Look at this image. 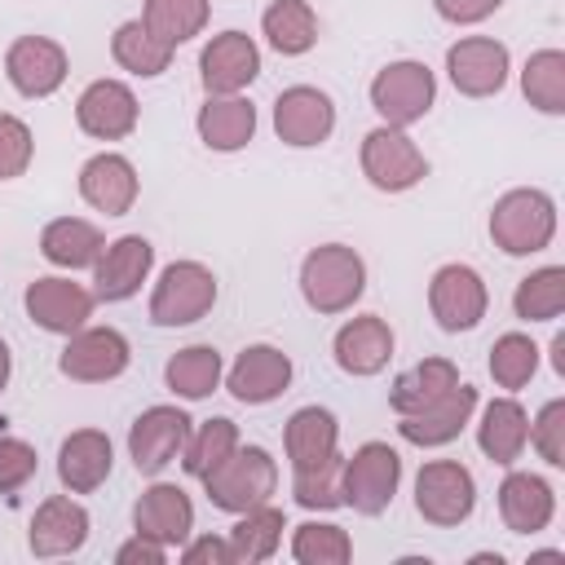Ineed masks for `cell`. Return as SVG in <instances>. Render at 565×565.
<instances>
[{"instance_id":"obj_1","label":"cell","mask_w":565,"mask_h":565,"mask_svg":"<svg viewBox=\"0 0 565 565\" xmlns=\"http://www.w3.org/2000/svg\"><path fill=\"white\" fill-rule=\"evenodd\" d=\"M366 291V265L344 243H322L300 260V296L313 313H344Z\"/></svg>"},{"instance_id":"obj_2","label":"cell","mask_w":565,"mask_h":565,"mask_svg":"<svg viewBox=\"0 0 565 565\" xmlns=\"http://www.w3.org/2000/svg\"><path fill=\"white\" fill-rule=\"evenodd\" d=\"M556 234V203L547 190H508L490 207V238L508 256H534Z\"/></svg>"},{"instance_id":"obj_3","label":"cell","mask_w":565,"mask_h":565,"mask_svg":"<svg viewBox=\"0 0 565 565\" xmlns=\"http://www.w3.org/2000/svg\"><path fill=\"white\" fill-rule=\"evenodd\" d=\"M203 490H207L212 508L238 516V512H247V508L269 503V494L278 490V463L269 459L265 446H238L225 463H216V468L203 477Z\"/></svg>"},{"instance_id":"obj_4","label":"cell","mask_w":565,"mask_h":565,"mask_svg":"<svg viewBox=\"0 0 565 565\" xmlns=\"http://www.w3.org/2000/svg\"><path fill=\"white\" fill-rule=\"evenodd\" d=\"M216 305V274L199 260H172L154 291H150V322L154 327H190L207 318Z\"/></svg>"},{"instance_id":"obj_5","label":"cell","mask_w":565,"mask_h":565,"mask_svg":"<svg viewBox=\"0 0 565 565\" xmlns=\"http://www.w3.org/2000/svg\"><path fill=\"white\" fill-rule=\"evenodd\" d=\"M402 481V455L388 441H366L358 446L344 468H340V490H344V508L362 512V516H380Z\"/></svg>"},{"instance_id":"obj_6","label":"cell","mask_w":565,"mask_h":565,"mask_svg":"<svg viewBox=\"0 0 565 565\" xmlns=\"http://www.w3.org/2000/svg\"><path fill=\"white\" fill-rule=\"evenodd\" d=\"M437 102V79L424 62H388L384 71H375L371 79V106L388 128H411L419 124Z\"/></svg>"},{"instance_id":"obj_7","label":"cell","mask_w":565,"mask_h":565,"mask_svg":"<svg viewBox=\"0 0 565 565\" xmlns=\"http://www.w3.org/2000/svg\"><path fill=\"white\" fill-rule=\"evenodd\" d=\"M358 159H362V177L384 194H402V190H411V185H419L428 177V159L406 137V128H388V124L371 128L362 137V154Z\"/></svg>"},{"instance_id":"obj_8","label":"cell","mask_w":565,"mask_h":565,"mask_svg":"<svg viewBox=\"0 0 565 565\" xmlns=\"http://www.w3.org/2000/svg\"><path fill=\"white\" fill-rule=\"evenodd\" d=\"M477 508V481L459 459H433L415 477V512L428 525H463Z\"/></svg>"},{"instance_id":"obj_9","label":"cell","mask_w":565,"mask_h":565,"mask_svg":"<svg viewBox=\"0 0 565 565\" xmlns=\"http://www.w3.org/2000/svg\"><path fill=\"white\" fill-rule=\"evenodd\" d=\"M428 309H433V318H437L441 331L459 335V331H472L486 318L490 291H486V282H481V274L472 265H459L455 260V265H441L433 274V282H428Z\"/></svg>"},{"instance_id":"obj_10","label":"cell","mask_w":565,"mask_h":565,"mask_svg":"<svg viewBox=\"0 0 565 565\" xmlns=\"http://www.w3.org/2000/svg\"><path fill=\"white\" fill-rule=\"evenodd\" d=\"M128 340L115 327H79L75 335H66V349L57 358V371L75 384H106L119 380L128 371Z\"/></svg>"},{"instance_id":"obj_11","label":"cell","mask_w":565,"mask_h":565,"mask_svg":"<svg viewBox=\"0 0 565 565\" xmlns=\"http://www.w3.org/2000/svg\"><path fill=\"white\" fill-rule=\"evenodd\" d=\"M190 441V415L177 406H146L128 428V455L141 477L163 472Z\"/></svg>"},{"instance_id":"obj_12","label":"cell","mask_w":565,"mask_h":565,"mask_svg":"<svg viewBox=\"0 0 565 565\" xmlns=\"http://www.w3.org/2000/svg\"><path fill=\"white\" fill-rule=\"evenodd\" d=\"M335 128V106L322 88L313 84H291L278 93L274 102V132L282 146H296V150H309V146H322Z\"/></svg>"},{"instance_id":"obj_13","label":"cell","mask_w":565,"mask_h":565,"mask_svg":"<svg viewBox=\"0 0 565 565\" xmlns=\"http://www.w3.org/2000/svg\"><path fill=\"white\" fill-rule=\"evenodd\" d=\"M260 75V49L252 35L243 31H221L203 44L199 53V79L207 88V97H230L243 93L252 79Z\"/></svg>"},{"instance_id":"obj_14","label":"cell","mask_w":565,"mask_h":565,"mask_svg":"<svg viewBox=\"0 0 565 565\" xmlns=\"http://www.w3.org/2000/svg\"><path fill=\"white\" fill-rule=\"evenodd\" d=\"M66 49L49 35H18L4 49V75L22 97H53L66 79Z\"/></svg>"},{"instance_id":"obj_15","label":"cell","mask_w":565,"mask_h":565,"mask_svg":"<svg viewBox=\"0 0 565 565\" xmlns=\"http://www.w3.org/2000/svg\"><path fill=\"white\" fill-rule=\"evenodd\" d=\"M446 75L463 97H494L508 84V44L490 35H463L446 49Z\"/></svg>"},{"instance_id":"obj_16","label":"cell","mask_w":565,"mask_h":565,"mask_svg":"<svg viewBox=\"0 0 565 565\" xmlns=\"http://www.w3.org/2000/svg\"><path fill=\"white\" fill-rule=\"evenodd\" d=\"M22 305H26V318L40 331L75 335L79 327H88L97 296L84 282H71V278H35L26 287V296H22Z\"/></svg>"},{"instance_id":"obj_17","label":"cell","mask_w":565,"mask_h":565,"mask_svg":"<svg viewBox=\"0 0 565 565\" xmlns=\"http://www.w3.org/2000/svg\"><path fill=\"white\" fill-rule=\"evenodd\" d=\"M137 93L124 79H93L79 102H75V124L79 132L97 137V141H124L137 128Z\"/></svg>"},{"instance_id":"obj_18","label":"cell","mask_w":565,"mask_h":565,"mask_svg":"<svg viewBox=\"0 0 565 565\" xmlns=\"http://www.w3.org/2000/svg\"><path fill=\"white\" fill-rule=\"evenodd\" d=\"M150 265H154V247L150 238L141 234H124L115 243L102 247L97 265H93V296L115 305V300H128L141 291V282L150 278Z\"/></svg>"},{"instance_id":"obj_19","label":"cell","mask_w":565,"mask_h":565,"mask_svg":"<svg viewBox=\"0 0 565 565\" xmlns=\"http://www.w3.org/2000/svg\"><path fill=\"white\" fill-rule=\"evenodd\" d=\"M287 384H291V358L274 344H247L225 375L230 397L243 406H265V402L282 397Z\"/></svg>"},{"instance_id":"obj_20","label":"cell","mask_w":565,"mask_h":565,"mask_svg":"<svg viewBox=\"0 0 565 565\" xmlns=\"http://www.w3.org/2000/svg\"><path fill=\"white\" fill-rule=\"evenodd\" d=\"M472 411H477V388L459 380V384H450L433 406H424V411H415V415H397V419H402L397 433H402V441H411V446H446V441H455V437L468 428Z\"/></svg>"},{"instance_id":"obj_21","label":"cell","mask_w":565,"mask_h":565,"mask_svg":"<svg viewBox=\"0 0 565 565\" xmlns=\"http://www.w3.org/2000/svg\"><path fill=\"white\" fill-rule=\"evenodd\" d=\"M132 525L137 534L163 543V547H181L194 530V503L181 486L172 481H154L150 490H141V499L132 503Z\"/></svg>"},{"instance_id":"obj_22","label":"cell","mask_w":565,"mask_h":565,"mask_svg":"<svg viewBox=\"0 0 565 565\" xmlns=\"http://www.w3.org/2000/svg\"><path fill=\"white\" fill-rule=\"evenodd\" d=\"M331 353H335V366L344 375H380L393 358V327L380 318V313H362V318H349L335 340H331Z\"/></svg>"},{"instance_id":"obj_23","label":"cell","mask_w":565,"mask_h":565,"mask_svg":"<svg viewBox=\"0 0 565 565\" xmlns=\"http://www.w3.org/2000/svg\"><path fill=\"white\" fill-rule=\"evenodd\" d=\"M88 525H93V521H88L84 503L66 499V494H53V499H44V503L35 508L31 530H26V543H31V552H35L40 561L71 556V552H79V547L88 543Z\"/></svg>"},{"instance_id":"obj_24","label":"cell","mask_w":565,"mask_h":565,"mask_svg":"<svg viewBox=\"0 0 565 565\" xmlns=\"http://www.w3.org/2000/svg\"><path fill=\"white\" fill-rule=\"evenodd\" d=\"M137 190H141V181H137L132 159H124L115 150H102L79 168V199L106 216H124L137 203Z\"/></svg>"},{"instance_id":"obj_25","label":"cell","mask_w":565,"mask_h":565,"mask_svg":"<svg viewBox=\"0 0 565 565\" xmlns=\"http://www.w3.org/2000/svg\"><path fill=\"white\" fill-rule=\"evenodd\" d=\"M110 463H115L110 437L102 428H75L57 450V481L71 494H93L110 477Z\"/></svg>"},{"instance_id":"obj_26","label":"cell","mask_w":565,"mask_h":565,"mask_svg":"<svg viewBox=\"0 0 565 565\" xmlns=\"http://www.w3.org/2000/svg\"><path fill=\"white\" fill-rule=\"evenodd\" d=\"M556 512V494L543 477L534 472H508L499 486V516L512 534H539L552 525Z\"/></svg>"},{"instance_id":"obj_27","label":"cell","mask_w":565,"mask_h":565,"mask_svg":"<svg viewBox=\"0 0 565 565\" xmlns=\"http://www.w3.org/2000/svg\"><path fill=\"white\" fill-rule=\"evenodd\" d=\"M194 128H199V141H203L207 150L234 154V150H243V146L256 137V106H252L247 97H238V93H230V97H207V102L199 106Z\"/></svg>"},{"instance_id":"obj_28","label":"cell","mask_w":565,"mask_h":565,"mask_svg":"<svg viewBox=\"0 0 565 565\" xmlns=\"http://www.w3.org/2000/svg\"><path fill=\"white\" fill-rule=\"evenodd\" d=\"M477 446L486 459L512 468L525 446H530V415L516 397H494L486 411H481V424H477Z\"/></svg>"},{"instance_id":"obj_29","label":"cell","mask_w":565,"mask_h":565,"mask_svg":"<svg viewBox=\"0 0 565 565\" xmlns=\"http://www.w3.org/2000/svg\"><path fill=\"white\" fill-rule=\"evenodd\" d=\"M282 446H287L291 472L327 463L331 455H340V424L327 406H300L282 428Z\"/></svg>"},{"instance_id":"obj_30","label":"cell","mask_w":565,"mask_h":565,"mask_svg":"<svg viewBox=\"0 0 565 565\" xmlns=\"http://www.w3.org/2000/svg\"><path fill=\"white\" fill-rule=\"evenodd\" d=\"M102 247H106L102 230L84 216H57L40 230V256L57 269H93Z\"/></svg>"},{"instance_id":"obj_31","label":"cell","mask_w":565,"mask_h":565,"mask_svg":"<svg viewBox=\"0 0 565 565\" xmlns=\"http://www.w3.org/2000/svg\"><path fill=\"white\" fill-rule=\"evenodd\" d=\"M450 384H459V366H455L450 358H424V362L406 366V371L393 380L388 406H393L397 415H415V411L433 406Z\"/></svg>"},{"instance_id":"obj_32","label":"cell","mask_w":565,"mask_h":565,"mask_svg":"<svg viewBox=\"0 0 565 565\" xmlns=\"http://www.w3.org/2000/svg\"><path fill=\"white\" fill-rule=\"evenodd\" d=\"M282 530H287L282 508L260 503V508L238 512V525L225 539L230 543V565H260V561H269L278 552V543H282Z\"/></svg>"},{"instance_id":"obj_33","label":"cell","mask_w":565,"mask_h":565,"mask_svg":"<svg viewBox=\"0 0 565 565\" xmlns=\"http://www.w3.org/2000/svg\"><path fill=\"white\" fill-rule=\"evenodd\" d=\"M260 31H265L274 53L300 57V53H309L318 44V13H313L309 0H274L260 13Z\"/></svg>"},{"instance_id":"obj_34","label":"cell","mask_w":565,"mask_h":565,"mask_svg":"<svg viewBox=\"0 0 565 565\" xmlns=\"http://www.w3.org/2000/svg\"><path fill=\"white\" fill-rule=\"evenodd\" d=\"M110 57H115L128 75H141V79H154V75H163V71L172 66V49H168L163 40H154L141 18L115 26V35H110Z\"/></svg>"},{"instance_id":"obj_35","label":"cell","mask_w":565,"mask_h":565,"mask_svg":"<svg viewBox=\"0 0 565 565\" xmlns=\"http://www.w3.org/2000/svg\"><path fill=\"white\" fill-rule=\"evenodd\" d=\"M221 375H225V362H221V353H216L212 344H190V349L172 353L168 366H163L168 388H172L177 397H185V402L207 397V393L221 384Z\"/></svg>"},{"instance_id":"obj_36","label":"cell","mask_w":565,"mask_h":565,"mask_svg":"<svg viewBox=\"0 0 565 565\" xmlns=\"http://www.w3.org/2000/svg\"><path fill=\"white\" fill-rule=\"evenodd\" d=\"M512 309L521 322H552L565 313V265H543L525 274L512 291Z\"/></svg>"},{"instance_id":"obj_37","label":"cell","mask_w":565,"mask_h":565,"mask_svg":"<svg viewBox=\"0 0 565 565\" xmlns=\"http://www.w3.org/2000/svg\"><path fill=\"white\" fill-rule=\"evenodd\" d=\"M207 0H146L141 4V22L154 40H163L168 49L194 40L207 26Z\"/></svg>"},{"instance_id":"obj_38","label":"cell","mask_w":565,"mask_h":565,"mask_svg":"<svg viewBox=\"0 0 565 565\" xmlns=\"http://www.w3.org/2000/svg\"><path fill=\"white\" fill-rule=\"evenodd\" d=\"M521 93L534 110L543 115H565V53L561 49H539L530 53L521 71Z\"/></svg>"},{"instance_id":"obj_39","label":"cell","mask_w":565,"mask_h":565,"mask_svg":"<svg viewBox=\"0 0 565 565\" xmlns=\"http://www.w3.org/2000/svg\"><path fill=\"white\" fill-rule=\"evenodd\" d=\"M234 450H238V428H234V419L216 415V419L190 428V441H185V450H181V468L203 481V477H207L216 463H225Z\"/></svg>"},{"instance_id":"obj_40","label":"cell","mask_w":565,"mask_h":565,"mask_svg":"<svg viewBox=\"0 0 565 565\" xmlns=\"http://www.w3.org/2000/svg\"><path fill=\"white\" fill-rule=\"evenodd\" d=\"M534 371H539V344L530 335L508 331V335L494 340V349H490V380L499 388L516 393V388H525L534 380Z\"/></svg>"},{"instance_id":"obj_41","label":"cell","mask_w":565,"mask_h":565,"mask_svg":"<svg viewBox=\"0 0 565 565\" xmlns=\"http://www.w3.org/2000/svg\"><path fill=\"white\" fill-rule=\"evenodd\" d=\"M291 556H296L300 565H344V561L353 556V543H349V534H344L340 525H331V521H305V525H296V534H291Z\"/></svg>"},{"instance_id":"obj_42","label":"cell","mask_w":565,"mask_h":565,"mask_svg":"<svg viewBox=\"0 0 565 565\" xmlns=\"http://www.w3.org/2000/svg\"><path fill=\"white\" fill-rule=\"evenodd\" d=\"M340 468H344L340 455H331L327 463H313V468H296V472H291V494H296V503L309 508V512H331V508H340V503H344Z\"/></svg>"},{"instance_id":"obj_43","label":"cell","mask_w":565,"mask_h":565,"mask_svg":"<svg viewBox=\"0 0 565 565\" xmlns=\"http://www.w3.org/2000/svg\"><path fill=\"white\" fill-rule=\"evenodd\" d=\"M530 446L539 450L543 463L565 468V397L543 402V411H539L534 424H530Z\"/></svg>"},{"instance_id":"obj_44","label":"cell","mask_w":565,"mask_h":565,"mask_svg":"<svg viewBox=\"0 0 565 565\" xmlns=\"http://www.w3.org/2000/svg\"><path fill=\"white\" fill-rule=\"evenodd\" d=\"M31 154H35L31 128H26L18 115L0 110V181H13V177H22V172L31 168Z\"/></svg>"},{"instance_id":"obj_45","label":"cell","mask_w":565,"mask_h":565,"mask_svg":"<svg viewBox=\"0 0 565 565\" xmlns=\"http://www.w3.org/2000/svg\"><path fill=\"white\" fill-rule=\"evenodd\" d=\"M40 459H35V446H26L22 437H0V494L4 499H18V490L35 477Z\"/></svg>"},{"instance_id":"obj_46","label":"cell","mask_w":565,"mask_h":565,"mask_svg":"<svg viewBox=\"0 0 565 565\" xmlns=\"http://www.w3.org/2000/svg\"><path fill=\"white\" fill-rule=\"evenodd\" d=\"M503 0H433V9L455 22V26H472V22H486L490 13H499Z\"/></svg>"},{"instance_id":"obj_47","label":"cell","mask_w":565,"mask_h":565,"mask_svg":"<svg viewBox=\"0 0 565 565\" xmlns=\"http://www.w3.org/2000/svg\"><path fill=\"white\" fill-rule=\"evenodd\" d=\"M115 561H119V565H163V561H168V547L154 543V539H146V534H132L128 543H119Z\"/></svg>"},{"instance_id":"obj_48","label":"cell","mask_w":565,"mask_h":565,"mask_svg":"<svg viewBox=\"0 0 565 565\" xmlns=\"http://www.w3.org/2000/svg\"><path fill=\"white\" fill-rule=\"evenodd\" d=\"M181 561L185 565H230V543L225 539H212V534H203V539H185V547H181Z\"/></svg>"},{"instance_id":"obj_49","label":"cell","mask_w":565,"mask_h":565,"mask_svg":"<svg viewBox=\"0 0 565 565\" xmlns=\"http://www.w3.org/2000/svg\"><path fill=\"white\" fill-rule=\"evenodd\" d=\"M552 366H556V375H565V331L552 340Z\"/></svg>"},{"instance_id":"obj_50","label":"cell","mask_w":565,"mask_h":565,"mask_svg":"<svg viewBox=\"0 0 565 565\" xmlns=\"http://www.w3.org/2000/svg\"><path fill=\"white\" fill-rule=\"evenodd\" d=\"M9 371H13V358H9V344L0 340V393H4V384H9Z\"/></svg>"}]
</instances>
